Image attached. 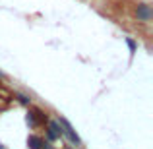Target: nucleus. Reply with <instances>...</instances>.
Wrapping results in <instances>:
<instances>
[{"label":"nucleus","instance_id":"f257e3e1","mask_svg":"<svg viewBox=\"0 0 153 149\" xmlns=\"http://www.w3.org/2000/svg\"><path fill=\"white\" fill-rule=\"evenodd\" d=\"M58 124L62 126V134L66 136V138L70 139L72 143H76V147H78V145H82V139H79V136L76 134V130L72 128V124L68 122L66 118H62V116H60V118H58Z\"/></svg>","mask_w":153,"mask_h":149},{"label":"nucleus","instance_id":"f03ea898","mask_svg":"<svg viewBox=\"0 0 153 149\" xmlns=\"http://www.w3.org/2000/svg\"><path fill=\"white\" fill-rule=\"evenodd\" d=\"M134 14H136V18H138L140 21H149L153 18V10H151L149 4H140V6H136Z\"/></svg>","mask_w":153,"mask_h":149},{"label":"nucleus","instance_id":"7ed1b4c3","mask_svg":"<svg viewBox=\"0 0 153 149\" xmlns=\"http://www.w3.org/2000/svg\"><path fill=\"white\" fill-rule=\"evenodd\" d=\"M60 136H62V126L58 124V120H51L49 128H47V138H49V142H56Z\"/></svg>","mask_w":153,"mask_h":149},{"label":"nucleus","instance_id":"20e7f679","mask_svg":"<svg viewBox=\"0 0 153 149\" xmlns=\"http://www.w3.org/2000/svg\"><path fill=\"white\" fill-rule=\"evenodd\" d=\"M43 143H45V139L39 138V136H35V134H31L29 138H27V147L29 149H41Z\"/></svg>","mask_w":153,"mask_h":149},{"label":"nucleus","instance_id":"39448f33","mask_svg":"<svg viewBox=\"0 0 153 149\" xmlns=\"http://www.w3.org/2000/svg\"><path fill=\"white\" fill-rule=\"evenodd\" d=\"M16 99H18L22 105H31V99L27 97V95H23V93H16Z\"/></svg>","mask_w":153,"mask_h":149},{"label":"nucleus","instance_id":"423d86ee","mask_svg":"<svg viewBox=\"0 0 153 149\" xmlns=\"http://www.w3.org/2000/svg\"><path fill=\"white\" fill-rule=\"evenodd\" d=\"M25 120H27V124H29L31 128H33V126H37V120H35V114H33V112H27Z\"/></svg>","mask_w":153,"mask_h":149},{"label":"nucleus","instance_id":"0eeeda50","mask_svg":"<svg viewBox=\"0 0 153 149\" xmlns=\"http://www.w3.org/2000/svg\"><path fill=\"white\" fill-rule=\"evenodd\" d=\"M126 45L130 47V52L134 54V52H136V49H138V45H136V41H134V39H126Z\"/></svg>","mask_w":153,"mask_h":149},{"label":"nucleus","instance_id":"6e6552de","mask_svg":"<svg viewBox=\"0 0 153 149\" xmlns=\"http://www.w3.org/2000/svg\"><path fill=\"white\" fill-rule=\"evenodd\" d=\"M41 149H54V147H52L49 142H45V143H43V147H41Z\"/></svg>","mask_w":153,"mask_h":149},{"label":"nucleus","instance_id":"1a4fd4ad","mask_svg":"<svg viewBox=\"0 0 153 149\" xmlns=\"http://www.w3.org/2000/svg\"><path fill=\"white\" fill-rule=\"evenodd\" d=\"M0 149H4V145H2V143H0Z\"/></svg>","mask_w":153,"mask_h":149},{"label":"nucleus","instance_id":"9d476101","mask_svg":"<svg viewBox=\"0 0 153 149\" xmlns=\"http://www.w3.org/2000/svg\"><path fill=\"white\" fill-rule=\"evenodd\" d=\"M66 149H70V147H66Z\"/></svg>","mask_w":153,"mask_h":149}]
</instances>
